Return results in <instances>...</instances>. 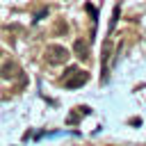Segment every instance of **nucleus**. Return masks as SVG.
Wrapping results in <instances>:
<instances>
[{
  "label": "nucleus",
  "mask_w": 146,
  "mask_h": 146,
  "mask_svg": "<svg viewBox=\"0 0 146 146\" xmlns=\"http://www.w3.org/2000/svg\"><path fill=\"white\" fill-rule=\"evenodd\" d=\"M87 80H89V73H87V71H80L78 66H71V68L62 75V84H64L66 89H78V87L87 84Z\"/></svg>",
  "instance_id": "nucleus-1"
},
{
  "label": "nucleus",
  "mask_w": 146,
  "mask_h": 146,
  "mask_svg": "<svg viewBox=\"0 0 146 146\" xmlns=\"http://www.w3.org/2000/svg\"><path fill=\"white\" fill-rule=\"evenodd\" d=\"M66 59H68V50H66L64 46L50 43V46L46 48V62H48V64L59 66V64H66Z\"/></svg>",
  "instance_id": "nucleus-2"
},
{
  "label": "nucleus",
  "mask_w": 146,
  "mask_h": 146,
  "mask_svg": "<svg viewBox=\"0 0 146 146\" xmlns=\"http://www.w3.org/2000/svg\"><path fill=\"white\" fill-rule=\"evenodd\" d=\"M73 52H75L78 59H89V41L75 39V43H73Z\"/></svg>",
  "instance_id": "nucleus-3"
},
{
  "label": "nucleus",
  "mask_w": 146,
  "mask_h": 146,
  "mask_svg": "<svg viewBox=\"0 0 146 146\" xmlns=\"http://www.w3.org/2000/svg\"><path fill=\"white\" fill-rule=\"evenodd\" d=\"M110 50H112V41L107 39L105 46H103V55H100V59H103V82H107V62H110Z\"/></svg>",
  "instance_id": "nucleus-4"
},
{
  "label": "nucleus",
  "mask_w": 146,
  "mask_h": 146,
  "mask_svg": "<svg viewBox=\"0 0 146 146\" xmlns=\"http://www.w3.org/2000/svg\"><path fill=\"white\" fill-rule=\"evenodd\" d=\"M18 73H21V68H18L16 62H7V64L0 68V75H2V78H16Z\"/></svg>",
  "instance_id": "nucleus-5"
},
{
  "label": "nucleus",
  "mask_w": 146,
  "mask_h": 146,
  "mask_svg": "<svg viewBox=\"0 0 146 146\" xmlns=\"http://www.w3.org/2000/svg\"><path fill=\"white\" fill-rule=\"evenodd\" d=\"M119 16H121V5H116V7H114V11H112V18H110V32L114 30V25H116Z\"/></svg>",
  "instance_id": "nucleus-6"
}]
</instances>
